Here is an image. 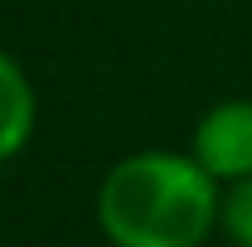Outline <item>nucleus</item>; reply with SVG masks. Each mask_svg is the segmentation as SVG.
I'll use <instances>...</instances> for the list:
<instances>
[{
	"label": "nucleus",
	"instance_id": "1",
	"mask_svg": "<svg viewBox=\"0 0 252 247\" xmlns=\"http://www.w3.org/2000/svg\"><path fill=\"white\" fill-rule=\"evenodd\" d=\"M223 223V185L180 151H136L97 189V228L112 247H204Z\"/></svg>",
	"mask_w": 252,
	"mask_h": 247
},
{
	"label": "nucleus",
	"instance_id": "2",
	"mask_svg": "<svg viewBox=\"0 0 252 247\" xmlns=\"http://www.w3.org/2000/svg\"><path fill=\"white\" fill-rule=\"evenodd\" d=\"M189 155L219 180V185H238L252 175V97H228L214 102L199 126H194V141Z\"/></svg>",
	"mask_w": 252,
	"mask_h": 247
},
{
	"label": "nucleus",
	"instance_id": "3",
	"mask_svg": "<svg viewBox=\"0 0 252 247\" xmlns=\"http://www.w3.org/2000/svg\"><path fill=\"white\" fill-rule=\"evenodd\" d=\"M34 122H39V102H34L30 73L10 49H0V165H10L30 146Z\"/></svg>",
	"mask_w": 252,
	"mask_h": 247
},
{
	"label": "nucleus",
	"instance_id": "4",
	"mask_svg": "<svg viewBox=\"0 0 252 247\" xmlns=\"http://www.w3.org/2000/svg\"><path fill=\"white\" fill-rule=\"evenodd\" d=\"M223 233L238 247H252V175L223 189Z\"/></svg>",
	"mask_w": 252,
	"mask_h": 247
}]
</instances>
